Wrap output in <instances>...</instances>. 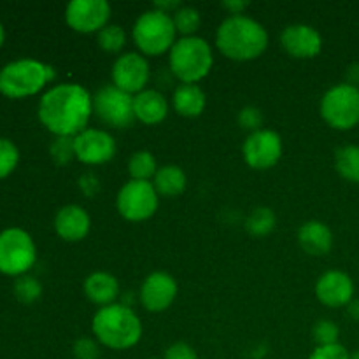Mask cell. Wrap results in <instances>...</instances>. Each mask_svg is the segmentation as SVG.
Here are the masks:
<instances>
[{
    "mask_svg": "<svg viewBox=\"0 0 359 359\" xmlns=\"http://www.w3.org/2000/svg\"><path fill=\"white\" fill-rule=\"evenodd\" d=\"M298 244L307 255L325 256L333 248V233L323 221H307L298 230Z\"/></svg>",
    "mask_w": 359,
    "mask_h": 359,
    "instance_id": "cell-20",
    "label": "cell"
},
{
    "mask_svg": "<svg viewBox=\"0 0 359 359\" xmlns=\"http://www.w3.org/2000/svg\"><path fill=\"white\" fill-rule=\"evenodd\" d=\"M153 186L160 196H167V198H174L184 193L188 179H186L184 170L177 165H163L158 168L156 175L153 177Z\"/></svg>",
    "mask_w": 359,
    "mask_h": 359,
    "instance_id": "cell-23",
    "label": "cell"
},
{
    "mask_svg": "<svg viewBox=\"0 0 359 359\" xmlns=\"http://www.w3.org/2000/svg\"><path fill=\"white\" fill-rule=\"evenodd\" d=\"M76 160L84 165H104L116 154V140L100 128H86L74 137Z\"/></svg>",
    "mask_w": 359,
    "mask_h": 359,
    "instance_id": "cell-14",
    "label": "cell"
},
{
    "mask_svg": "<svg viewBox=\"0 0 359 359\" xmlns=\"http://www.w3.org/2000/svg\"><path fill=\"white\" fill-rule=\"evenodd\" d=\"M91 219L86 209L70 203L62 207L55 216V231L65 242H79L90 233Z\"/></svg>",
    "mask_w": 359,
    "mask_h": 359,
    "instance_id": "cell-18",
    "label": "cell"
},
{
    "mask_svg": "<svg viewBox=\"0 0 359 359\" xmlns=\"http://www.w3.org/2000/svg\"><path fill=\"white\" fill-rule=\"evenodd\" d=\"M56 72L51 65L34 58L9 62L0 69V93L7 98H27L41 93Z\"/></svg>",
    "mask_w": 359,
    "mask_h": 359,
    "instance_id": "cell-5",
    "label": "cell"
},
{
    "mask_svg": "<svg viewBox=\"0 0 359 359\" xmlns=\"http://www.w3.org/2000/svg\"><path fill=\"white\" fill-rule=\"evenodd\" d=\"M284 51L297 60H311L321 53L323 37L314 27L305 23L290 25L280 34Z\"/></svg>",
    "mask_w": 359,
    "mask_h": 359,
    "instance_id": "cell-16",
    "label": "cell"
},
{
    "mask_svg": "<svg viewBox=\"0 0 359 359\" xmlns=\"http://www.w3.org/2000/svg\"><path fill=\"white\" fill-rule=\"evenodd\" d=\"M93 114L111 128H128L133 125V95L119 90L114 84H105L93 95Z\"/></svg>",
    "mask_w": 359,
    "mask_h": 359,
    "instance_id": "cell-10",
    "label": "cell"
},
{
    "mask_svg": "<svg viewBox=\"0 0 359 359\" xmlns=\"http://www.w3.org/2000/svg\"><path fill=\"white\" fill-rule=\"evenodd\" d=\"M321 116L332 128L353 130L359 125V88L340 83L321 98Z\"/></svg>",
    "mask_w": 359,
    "mask_h": 359,
    "instance_id": "cell-8",
    "label": "cell"
},
{
    "mask_svg": "<svg viewBox=\"0 0 359 359\" xmlns=\"http://www.w3.org/2000/svg\"><path fill=\"white\" fill-rule=\"evenodd\" d=\"M51 158L55 163L67 165L69 161L76 160V149H74V139L72 137H56L53 140L51 147H49Z\"/></svg>",
    "mask_w": 359,
    "mask_h": 359,
    "instance_id": "cell-31",
    "label": "cell"
},
{
    "mask_svg": "<svg viewBox=\"0 0 359 359\" xmlns=\"http://www.w3.org/2000/svg\"><path fill=\"white\" fill-rule=\"evenodd\" d=\"M39 121L55 137H76L88 128L93 114V95L76 83L49 88L39 100Z\"/></svg>",
    "mask_w": 359,
    "mask_h": 359,
    "instance_id": "cell-1",
    "label": "cell"
},
{
    "mask_svg": "<svg viewBox=\"0 0 359 359\" xmlns=\"http://www.w3.org/2000/svg\"><path fill=\"white\" fill-rule=\"evenodd\" d=\"M242 154L248 167L255 170H269L276 167L283 156V139L273 130L262 128L249 133L242 146Z\"/></svg>",
    "mask_w": 359,
    "mask_h": 359,
    "instance_id": "cell-11",
    "label": "cell"
},
{
    "mask_svg": "<svg viewBox=\"0 0 359 359\" xmlns=\"http://www.w3.org/2000/svg\"><path fill=\"white\" fill-rule=\"evenodd\" d=\"M132 39L140 55L161 56L175 44L177 30L170 14L153 7L137 18L132 28Z\"/></svg>",
    "mask_w": 359,
    "mask_h": 359,
    "instance_id": "cell-6",
    "label": "cell"
},
{
    "mask_svg": "<svg viewBox=\"0 0 359 359\" xmlns=\"http://www.w3.org/2000/svg\"><path fill=\"white\" fill-rule=\"evenodd\" d=\"M97 42L105 53H121L126 44V34L123 27L109 23L97 34Z\"/></svg>",
    "mask_w": 359,
    "mask_h": 359,
    "instance_id": "cell-28",
    "label": "cell"
},
{
    "mask_svg": "<svg viewBox=\"0 0 359 359\" xmlns=\"http://www.w3.org/2000/svg\"><path fill=\"white\" fill-rule=\"evenodd\" d=\"M111 20L105 0H72L65 9V21L77 34H98Z\"/></svg>",
    "mask_w": 359,
    "mask_h": 359,
    "instance_id": "cell-13",
    "label": "cell"
},
{
    "mask_svg": "<svg viewBox=\"0 0 359 359\" xmlns=\"http://www.w3.org/2000/svg\"><path fill=\"white\" fill-rule=\"evenodd\" d=\"M172 20H174L175 30L177 34H181L182 37H193L198 32L200 25H202V16H200L198 11L195 7L181 6L174 14H172Z\"/></svg>",
    "mask_w": 359,
    "mask_h": 359,
    "instance_id": "cell-27",
    "label": "cell"
},
{
    "mask_svg": "<svg viewBox=\"0 0 359 359\" xmlns=\"http://www.w3.org/2000/svg\"><path fill=\"white\" fill-rule=\"evenodd\" d=\"M163 359H198L196 358L195 349L189 344L184 342H175L165 351Z\"/></svg>",
    "mask_w": 359,
    "mask_h": 359,
    "instance_id": "cell-36",
    "label": "cell"
},
{
    "mask_svg": "<svg viewBox=\"0 0 359 359\" xmlns=\"http://www.w3.org/2000/svg\"><path fill=\"white\" fill-rule=\"evenodd\" d=\"M216 46L223 56L233 62H251L269 48V32L259 21L241 14L228 16L217 27Z\"/></svg>",
    "mask_w": 359,
    "mask_h": 359,
    "instance_id": "cell-2",
    "label": "cell"
},
{
    "mask_svg": "<svg viewBox=\"0 0 359 359\" xmlns=\"http://www.w3.org/2000/svg\"><path fill=\"white\" fill-rule=\"evenodd\" d=\"M156 158L151 151H135L128 160V172L133 181H153L158 172Z\"/></svg>",
    "mask_w": 359,
    "mask_h": 359,
    "instance_id": "cell-25",
    "label": "cell"
},
{
    "mask_svg": "<svg viewBox=\"0 0 359 359\" xmlns=\"http://www.w3.org/2000/svg\"><path fill=\"white\" fill-rule=\"evenodd\" d=\"M20 163V149L13 140L0 137V179H6Z\"/></svg>",
    "mask_w": 359,
    "mask_h": 359,
    "instance_id": "cell-30",
    "label": "cell"
},
{
    "mask_svg": "<svg viewBox=\"0 0 359 359\" xmlns=\"http://www.w3.org/2000/svg\"><path fill=\"white\" fill-rule=\"evenodd\" d=\"M88 300L100 307L116 304L119 297V283L109 272H93L86 277L83 284Z\"/></svg>",
    "mask_w": 359,
    "mask_h": 359,
    "instance_id": "cell-21",
    "label": "cell"
},
{
    "mask_svg": "<svg viewBox=\"0 0 359 359\" xmlns=\"http://www.w3.org/2000/svg\"><path fill=\"white\" fill-rule=\"evenodd\" d=\"M91 332L100 346L112 351L135 347L142 339V323L132 307L112 304L100 307L91 321Z\"/></svg>",
    "mask_w": 359,
    "mask_h": 359,
    "instance_id": "cell-3",
    "label": "cell"
},
{
    "mask_svg": "<svg viewBox=\"0 0 359 359\" xmlns=\"http://www.w3.org/2000/svg\"><path fill=\"white\" fill-rule=\"evenodd\" d=\"M4 42H6V28H4V25L0 23V48L4 46Z\"/></svg>",
    "mask_w": 359,
    "mask_h": 359,
    "instance_id": "cell-41",
    "label": "cell"
},
{
    "mask_svg": "<svg viewBox=\"0 0 359 359\" xmlns=\"http://www.w3.org/2000/svg\"><path fill=\"white\" fill-rule=\"evenodd\" d=\"M347 84H351V86L354 88H359V63H353V65L347 69Z\"/></svg>",
    "mask_w": 359,
    "mask_h": 359,
    "instance_id": "cell-39",
    "label": "cell"
},
{
    "mask_svg": "<svg viewBox=\"0 0 359 359\" xmlns=\"http://www.w3.org/2000/svg\"><path fill=\"white\" fill-rule=\"evenodd\" d=\"M312 335L318 346H332V344H339L340 328L332 321V319H321L316 323Z\"/></svg>",
    "mask_w": 359,
    "mask_h": 359,
    "instance_id": "cell-32",
    "label": "cell"
},
{
    "mask_svg": "<svg viewBox=\"0 0 359 359\" xmlns=\"http://www.w3.org/2000/svg\"><path fill=\"white\" fill-rule=\"evenodd\" d=\"M223 7L230 13V16H241L249 7V2H244V0H228V2H223Z\"/></svg>",
    "mask_w": 359,
    "mask_h": 359,
    "instance_id": "cell-38",
    "label": "cell"
},
{
    "mask_svg": "<svg viewBox=\"0 0 359 359\" xmlns=\"http://www.w3.org/2000/svg\"><path fill=\"white\" fill-rule=\"evenodd\" d=\"M347 314H349V318H353L354 321H359V300H353L347 305Z\"/></svg>",
    "mask_w": 359,
    "mask_h": 359,
    "instance_id": "cell-40",
    "label": "cell"
},
{
    "mask_svg": "<svg viewBox=\"0 0 359 359\" xmlns=\"http://www.w3.org/2000/svg\"><path fill=\"white\" fill-rule=\"evenodd\" d=\"M309 359H351V354L342 344H332V346H318Z\"/></svg>",
    "mask_w": 359,
    "mask_h": 359,
    "instance_id": "cell-35",
    "label": "cell"
},
{
    "mask_svg": "<svg viewBox=\"0 0 359 359\" xmlns=\"http://www.w3.org/2000/svg\"><path fill=\"white\" fill-rule=\"evenodd\" d=\"M37 262V248L28 231L6 228L0 231V273L9 277L27 276Z\"/></svg>",
    "mask_w": 359,
    "mask_h": 359,
    "instance_id": "cell-7",
    "label": "cell"
},
{
    "mask_svg": "<svg viewBox=\"0 0 359 359\" xmlns=\"http://www.w3.org/2000/svg\"><path fill=\"white\" fill-rule=\"evenodd\" d=\"M316 298L330 309L347 307L354 300V283L342 270H328L316 283Z\"/></svg>",
    "mask_w": 359,
    "mask_h": 359,
    "instance_id": "cell-17",
    "label": "cell"
},
{
    "mask_svg": "<svg viewBox=\"0 0 359 359\" xmlns=\"http://www.w3.org/2000/svg\"><path fill=\"white\" fill-rule=\"evenodd\" d=\"M179 286L174 277L167 272H153L144 279L140 286V304L147 312H165L177 297Z\"/></svg>",
    "mask_w": 359,
    "mask_h": 359,
    "instance_id": "cell-15",
    "label": "cell"
},
{
    "mask_svg": "<svg viewBox=\"0 0 359 359\" xmlns=\"http://www.w3.org/2000/svg\"><path fill=\"white\" fill-rule=\"evenodd\" d=\"M276 223V212L270 207H256L245 219V230L252 237H266L273 231Z\"/></svg>",
    "mask_w": 359,
    "mask_h": 359,
    "instance_id": "cell-26",
    "label": "cell"
},
{
    "mask_svg": "<svg viewBox=\"0 0 359 359\" xmlns=\"http://www.w3.org/2000/svg\"><path fill=\"white\" fill-rule=\"evenodd\" d=\"M133 112H135L137 121L144 125H160L168 114L167 97L161 91L146 88L133 97Z\"/></svg>",
    "mask_w": 359,
    "mask_h": 359,
    "instance_id": "cell-19",
    "label": "cell"
},
{
    "mask_svg": "<svg viewBox=\"0 0 359 359\" xmlns=\"http://www.w3.org/2000/svg\"><path fill=\"white\" fill-rule=\"evenodd\" d=\"M351 359H359V351H358V353L351 354Z\"/></svg>",
    "mask_w": 359,
    "mask_h": 359,
    "instance_id": "cell-42",
    "label": "cell"
},
{
    "mask_svg": "<svg viewBox=\"0 0 359 359\" xmlns=\"http://www.w3.org/2000/svg\"><path fill=\"white\" fill-rule=\"evenodd\" d=\"M154 359H156V358H154Z\"/></svg>",
    "mask_w": 359,
    "mask_h": 359,
    "instance_id": "cell-43",
    "label": "cell"
},
{
    "mask_svg": "<svg viewBox=\"0 0 359 359\" xmlns=\"http://www.w3.org/2000/svg\"><path fill=\"white\" fill-rule=\"evenodd\" d=\"M238 123H241L242 128L248 130L249 133L258 132V130H262L263 125L262 111H259L258 107H255V105H248V107H244L238 112Z\"/></svg>",
    "mask_w": 359,
    "mask_h": 359,
    "instance_id": "cell-34",
    "label": "cell"
},
{
    "mask_svg": "<svg viewBox=\"0 0 359 359\" xmlns=\"http://www.w3.org/2000/svg\"><path fill=\"white\" fill-rule=\"evenodd\" d=\"M175 112L184 118H198L207 105V97L198 84H179L172 97Z\"/></svg>",
    "mask_w": 359,
    "mask_h": 359,
    "instance_id": "cell-22",
    "label": "cell"
},
{
    "mask_svg": "<svg viewBox=\"0 0 359 359\" xmlns=\"http://www.w3.org/2000/svg\"><path fill=\"white\" fill-rule=\"evenodd\" d=\"M335 168L346 181L359 184V146L349 144L337 149Z\"/></svg>",
    "mask_w": 359,
    "mask_h": 359,
    "instance_id": "cell-24",
    "label": "cell"
},
{
    "mask_svg": "<svg viewBox=\"0 0 359 359\" xmlns=\"http://www.w3.org/2000/svg\"><path fill=\"white\" fill-rule=\"evenodd\" d=\"M79 186L83 189V193H86L88 196L95 195L98 191V177H95L93 174H84L79 179Z\"/></svg>",
    "mask_w": 359,
    "mask_h": 359,
    "instance_id": "cell-37",
    "label": "cell"
},
{
    "mask_svg": "<svg viewBox=\"0 0 359 359\" xmlns=\"http://www.w3.org/2000/svg\"><path fill=\"white\" fill-rule=\"evenodd\" d=\"M212 65V48L198 35L177 39L168 51V70L182 84L200 83L209 76Z\"/></svg>",
    "mask_w": 359,
    "mask_h": 359,
    "instance_id": "cell-4",
    "label": "cell"
},
{
    "mask_svg": "<svg viewBox=\"0 0 359 359\" xmlns=\"http://www.w3.org/2000/svg\"><path fill=\"white\" fill-rule=\"evenodd\" d=\"M72 353L76 359H98L100 358V344L90 337H81L74 342Z\"/></svg>",
    "mask_w": 359,
    "mask_h": 359,
    "instance_id": "cell-33",
    "label": "cell"
},
{
    "mask_svg": "<svg viewBox=\"0 0 359 359\" xmlns=\"http://www.w3.org/2000/svg\"><path fill=\"white\" fill-rule=\"evenodd\" d=\"M14 297L20 300L21 304H34L41 298L42 294V284L35 279L34 276H21L14 280Z\"/></svg>",
    "mask_w": 359,
    "mask_h": 359,
    "instance_id": "cell-29",
    "label": "cell"
},
{
    "mask_svg": "<svg viewBox=\"0 0 359 359\" xmlns=\"http://www.w3.org/2000/svg\"><path fill=\"white\" fill-rule=\"evenodd\" d=\"M160 205V195L151 181H133L130 179L121 186L116 198L119 216L132 223L147 221L156 214Z\"/></svg>",
    "mask_w": 359,
    "mask_h": 359,
    "instance_id": "cell-9",
    "label": "cell"
},
{
    "mask_svg": "<svg viewBox=\"0 0 359 359\" xmlns=\"http://www.w3.org/2000/svg\"><path fill=\"white\" fill-rule=\"evenodd\" d=\"M111 76L116 88L135 97L137 93L146 90L151 79V69L146 56L140 53H123L116 58Z\"/></svg>",
    "mask_w": 359,
    "mask_h": 359,
    "instance_id": "cell-12",
    "label": "cell"
}]
</instances>
